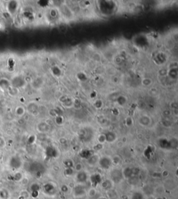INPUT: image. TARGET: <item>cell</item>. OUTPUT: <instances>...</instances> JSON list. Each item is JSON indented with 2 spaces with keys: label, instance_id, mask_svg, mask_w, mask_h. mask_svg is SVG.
Segmentation results:
<instances>
[{
  "label": "cell",
  "instance_id": "1",
  "mask_svg": "<svg viewBox=\"0 0 178 199\" xmlns=\"http://www.w3.org/2000/svg\"><path fill=\"white\" fill-rule=\"evenodd\" d=\"M98 4L99 10L101 13L104 16H112L116 12V4L111 1H102L99 2Z\"/></svg>",
  "mask_w": 178,
  "mask_h": 199
},
{
  "label": "cell",
  "instance_id": "2",
  "mask_svg": "<svg viewBox=\"0 0 178 199\" xmlns=\"http://www.w3.org/2000/svg\"><path fill=\"white\" fill-rule=\"evenodd\" d=\"M112 159L107 156H104L100 157L99 160H98V164L101 167V168H102L104 170H108L111 168L112 166Z\"/></svg>",
  "mask_w": 178,
  "mask_h": 199
},
{
  "label": "cell",
  "instance_id": "3",
  "mask_svg": "<svg viewBox=\"0 0 178 199\" xmlns=\"http://www.w3.org/2000/svg\"><path fill=\"white\" fill-rule=\"evenodd\" d=\"M123 174L122 171L118 170V169H114L111 172V181L115 183L120 182L123 178Z\"/></svg>",
  "mask_w": 178,
  "mask_h": 199
},
{
  "label": "cell",
  "instance_id": "4",
  "mask_svg": "<svg viewBox=\"0 0 178 199\" xmlns=\"http://www.w3.org/2000/svg\"><path fill=\"white\" fill-rule=\"evenodd\" d=\"M76 180L78 183L82 185L88 180V174L84 171H80L76 175Z\"/></svg>",
  "mask_w": 178,
  "mask_h": 199
},
{
  "label": "cell",
  "instance_id": "5",
  "mask_svg": "<svg viewBox=\"0 0 178 199\" xmlns=\"http://www.w3.org/2000/svg\"><path fill=\"white\" fill-rule=\"evenodd\" d=\"M11 83L7 79H0V89L2 91H6L11 86Z\"/></svg>",
  "mask_w": 178,
  "mask_h": 199
},
{
  "label": "cell",
  "instance_id": "6",
  "mask_svg": "<svg viewBox=\"0 0 178 199\" xmlns=\"http://www.w3.org/2000/svg\"><path fill=\"white\" fill-rule=\"evenodd\" d=\"M85 193H86L85 189L81 185H79L78 186H77V187L75 188V189H74V195H75V196H83L85 194Z\"/></svg>",
  "mask_w": 178,
  "mask_h": 199
},
{
  "label": "cell",
  "instance_id": "7",
  "mask_svg": "<svg viewBox=\"0 0 178 199\" xmlns=\"http://www.w3.org/2000/svg\"><path fill=\"white\" fill-rule=\"evenodd\" d=\"M105 135L106 141H108V142H114L116 139V135L114 134V132H108L107 134H105Z\"/></svg>",
  "mask_w": 178,
  "mask_h": 199
},
{
  "label": "cell",
  "instance_id": "8",
  "mask_svg": "<svg viewBox=\"0 0 178 199\" xmlns=\"http://www.w3.org/2000/svg\"><path fill=\"white\" fill-rule=\"evenodd\" d=\"M54 190H55V187L51 184H46L44 186V191L47 193V194H50Z\"/></svg>",
  "mask_w": 178,
  "mask_h": 199
},
{
  "label": "cell",
  "instance_id": "9",
  "mask_svg": "<svg viewBox=\"0 0 178 199\" xmlns=\"http://www.w3.org/2000/svg\"><path fill=\"white\" fill-rule=\"evenodd\" d=\"M91 182H93V184L97 185L101 181V176H100V175L95 174L93 175H92L91 178Z\"/></svg>",
  "mask_w": 178,
  "mask_h": 199
},
{
  "label": "cell",
  "instance_id": "10",
  "mask_svg": "<svg viewBox=\"0 0 178 199\" xmlns=\"http://www.w3.org/2000/svg\"><path fill=\"white\" fill-rule=\"evenodd\" d=\"M99 159L100 158H98V155H91L90 157H88V164H90L91 165H94L97 162H98Z\"/></svg>",
  "mask_w": 178,
  "mask_h": 199
},
{
  "label": "cell",
  "instance_id": "11",
  "mask_svg": "<svg viewBox=\"0 0 178 199\" xmlns=\"http://www.w3.org/2000/svg\"><path fill=\"white\" fill-rule=\"evenodd\" d=\"M48 15L49 16V17L51 18V19H55L58 17V13L57 11V10H56L55 9H51L49 10V13Z\"/></svg>",
  "mask_w": 178,
  "mask_h": 199
},
{
  "label": "cell",
  "instance_id": "12",
  "mask_svg": "<svg viewBox=\"0 0 178 199\" xmlns=\"http://www.w3.org/2000/svg\"><path fill=\"white\" fill-rule=\"evenodd\" d=\"M7 91L9 92V94L11 96H15L18 93V89L15 87H13V86H10L9 88V89L7 90Z\"/></svg>",
  "mask_w": 178,
  "mask_h": 199
},
{
  "label": "cell",
  "instance_id": "13",
  "mask_svg": "<svg viewBox=\"0 0 178 199\" xmlns=\"http://www.w3.org/2000/svg\"><path fill=\"white\" fill-rule=\"evenodd\" d=\"M131 199H145L144 196L142 193L140 192H134L132 194Z\"/></svg>",
  "mask_w": 178,
  "mask_h": 199
},
{
  "label": "cell",
  "instance_id": "14",
  "mask_svg": "<svg viewBox=\"0 0 178 199\" xmlns=\"http://www.w3.org/2000/svg\"><path fill=\"white\" fill-rule=\"evenodd\" d=\"M16 114H18V116H23L24 114H25V109H24V107H22L20 106V107H18L16 108Z\"/></svg>",
  "mask_w": 178,
  "mask_h": 199
},
{
  "label": "cell",
  "instance_id": "15",
  "mask_svg": "<svg viewBox=\"0 0 178 199\" xmlns=\"http://www.w3.org/2000/svg\"><path fill=\"white\" fill-rule=\"evenodd\" d=\"M6 145V141L3 137H0V148H4Z\"/></svg>",
  "mask_w": 178,
  "mask_h": 199
},
{
  "label": "cell",
  "instance_id": "16",
  "mask_svg": "<svg viewBox=\"0 0 178 199\" xmlns=\"http://www.w3.org/2000/svg\"><path fill=\"white\" fill-rule=\"evenodd\" d=\"M2 91H0V98H2Z\"/></svg>",
  "mask_w": 178,
  "mask_h": 199
}]
</instances>
